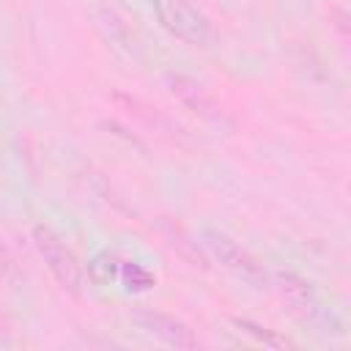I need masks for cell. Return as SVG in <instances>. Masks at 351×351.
Listing matches in <instances>:
<instances>
[{"label":"cell","instance_id":"cell-6","mask_svg":"<svg viewBox=\"0 0 351 351\" xmlns=\"http://www.w3.org/2000/svg\"><path fill=\"white\" fill-rule=\"evenodd\" d=\"M274 285H277L280 296H282L288 304L299 307V310H310V307L315 304V293H313L310 280H304V277L296 274V271H277V274H274Z\"/></svg>","mask_w":351,"mask_h":351},{"label":"cell","instance_id":"cell-9","mask_svg":"<svg viewBox=\"0 0 351 351\" xmlns=\"http://www.w3.org/2000/svg\"><path fill=\"white\" fill-rule=\"evenodd\" d=\"M88 271H90L93 282H99V285H107V282H112V280L118 277L121 266L115 263V258H112L110 252H99V255H96V258L90 261Z\"/></svg>","mask_w":351,"mask_h":351},{"label":"cell","instance_id":"cell-5","mask_svg":"<svg viewBox=\"0 0 351 351\" xmlns=\"http://www.w3.org/2000/svg\"><path fill=\"white\" fill-rule=\"evenodd\" d=\"M167 88H170V93H173L189 112H195V115H200V118H208V121H217V118H219L214 99L208 96V90H206L197 80H192V77H186V74H167Z\"/></svg>","mask_w":351,"mask_h":351},{"label":"cell","instance_id":"cell-7","mask_svg":"<svg viewBox=\"0 0 351 351\" xmlns=\"http://www.w3.org/2000/svg\"><path fill=\"white\" fill-rule=\"evenodd\" d=\"M233 324H236L244 335H250V337H255L258 343H263L266 348H291V340L280 337L277 332H271V329H266V326H261V324H255V321H250V318H233Z\"/></svg>","mask_w":351,"mask_h":351},{"label":"cell","instance_id":"cell-4","mask_svg":"<svg viewBox=\"0 0 351 351\" xmlns=\"http://www.w3.org/2000/svg\"><path fill=\"white\" fill-rule=\"evenodd\" d=\"M134 321L140 324V329L156 340H162L165 346H173V348H195L197 340L192 335V329L186 324H181L178 318L167 315V313H159V310H143L134 315Z\"/></svg>","mask_w":351,"mask_h":351},{"label":"cell","instance_id":"cell-1","mask_svg":"<svg viewBox=\"0 0 351 351\" xmlns=\"http://www.w3.org/2000/svg\"><path fill=\"white\" fill-rule=\"evenodd\" d=\"M151 8L159 25L192 47H208L214 41V30L208 19L189 3V0H151Z\"/></svg>","mask_w":351,"mask_h":351},{"label":"cell","instance_id":"cell-3","mask_svg":"<svg viewBox=\"0 0 351 351\" xmlns=\"http://www.w3.org/2000/svg\"><path fill=\"white\" fill-rule=\"evenodd\" d=\"M203 244H206L208 252H211L228 271H233L236 277H241V280H247V282H252V285H266V280H269L266 269H263L244 247H239L228 233L214 230V228H206V230H203Z\"/></svg>","mask_w":351,"mask_h":351},{"label":"cell","instance_id":"cell-2","mask_svg":"<svg viewBox=\"0 0 351 351\" xmlns=\"http://www.w3.org/2000/svg\"><path fill=\"white\" fill-rule=\"evenodd\" d=\"M33 244L38 250V255L44 258L47 269L52 271V277L71 293H80L82 288V266L77 261V255L63 244V239L47 228V225H36L33 228Z\"/></svg>","mask_w":351,"mask_h":351},{"label":"cell","instance_id":"cell-8","mask_svg":"<svg viewBox=\"0 0 351 351\" xmlns=\"http://www.w3.org/2000/svg\"><path fill=\"white\" fill-rule=\"evenodd\" d=\"M118 274H121L126 291H151V288L156 285V277H154L145 266H140V263H134V261L123 263Z\"/></svg>","mask_w":351,"mask_h":351}]
</instances>
